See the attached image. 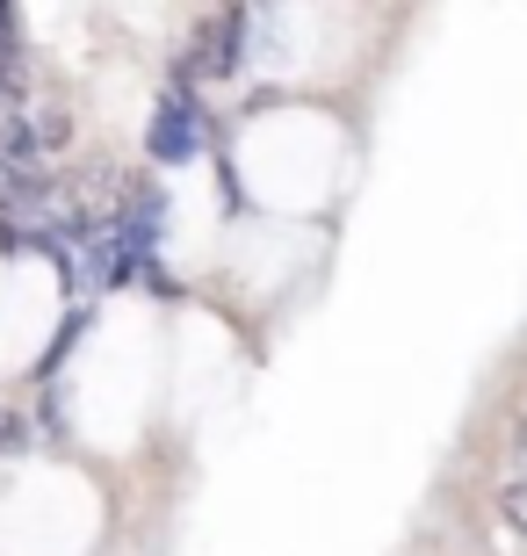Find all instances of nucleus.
I'll return each instance as SVG.
<instances>
[{
	"label": "nucleus",
	"instance_id": "nucleus-4",
	"mask_svg": "<svg viewBox=\"0 0 527 556\" xmlns=\"http://www.w3.org/2000/svg\"><path fill=\"white\" fill-rule=\"evenodd\" d=\"M22 22H15V8H0V73H8V80H22Z\"/></svg>",
	"mask_w": 527,
	"mask_h": 556
},
{
	"label": "nucleus",
	"instance_id": "nucleus-1",
	"mask_svg": "<svg viewBox=\"0 0 527 556\" xmlns=\"http://www.w3.org/2000/svg\"><path fill=\"white\" fill-rule=\"evenodd\" d=\"M210 144V116H203V102L188 94V87H166L160 94V109H152V124H145V152L160 166H188L196 152Z\"/></svg>",
	"mask_w": 527,
	"mask_h": 556
},
{
	"label": "nucleus",
	"instance_id": "nucleus-3",
	"mask_svg": "<svg viewBox=\"0 0 527 556\" xmlns=\"http://www.w3.org/2000/svg\"><path fill=\"white\" fill-rule=\"evenodd\" d=\"M87 326H95V304H73V311H65V326L51 332V348H43L37 376H59V362H65L73 348H80V332H87Z\"/></svg>",
	"mask_w": 527,
	"mask_h": 556
},
{
	"label": "nucleus",
	"instance_id": "nucleus-6",
	"mask_svg": "<svg viewBox=\"0 0 527 556\" xmlns=\"http://www.w3.org/2000/svg\"><path fill=\"white\" fill-rule=\"evenodd\" d=\"M499 514H506L513 535H527V484H506V492H499Z\"/></svg>",
	"mask_w": 527,
	"mask_h": 556
},
{
	"label": "nucleus",
	"instance_id": "nucleus-5",
	"mask_svg": "<svg viewBox=\"0 0 527 556\" xmlns=\"http://www.w3.org/2000/svg\"><path fill=\"white\" fill-rule=\"evenodd\" d=\"M22 448H29V427H22L15 405H0V455H22Z\"/></svg>",
	"mask_w": 527,
	"mask_h": 556
},
{
	"label": "nucleus",
	"instance_id": "nucleus-2",
	"mask_svg": "<svg viewBox=\"0 0 527 556\" xmlns=\"http://www.w3.org/2000/svg\"><path fill=\"white\" fill-rule=\"evenodd\" d=\"M246 29H253V15L246 8H224V15H210L203 29H196V43H188V59L174 65V87H188L196 73H210V80H231L246 65Z\"/></svg>",
	"mask_w": 527,
	"mask_h": 556
}]
</instances>
